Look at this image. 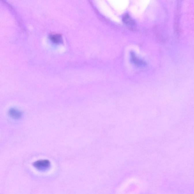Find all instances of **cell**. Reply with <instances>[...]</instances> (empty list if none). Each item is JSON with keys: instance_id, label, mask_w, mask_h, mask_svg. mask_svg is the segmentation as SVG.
I'll return each mask as SVG.
<instances>
[{"instance_id": "obj_1", "label": "cell", "mask_w": 194, "mask_h": 194, "mask_svg": "<svg viewBox=\"0 0 194 194\" xmlns=\"http://www.w3.org/2000/svg\"><path fill=\"white\" fill-rule=\"evenodd\" d=\"M33 166L38 170L45 171L49 169L50 167V161L46 159L39 160L33 163Z\"/></svg>"}, {"instance_id": "obj_2", "label": "cell", "mask_w": 194, "mask_h": 194, "mask_svg": "<svg viewBox=\"0 0 194 194\" xmlns=\"http://www.w3.org/2000/svg\"><path fill=\"white\" fill-rule=\"evenodd\" d=\"M8 114L12 118L16 120L20 119L22 116L21 112L15 108H11Z\"/></svg>"}, {"instance_id": "obj_3", "label": "cell", "mask_w": 194, "mask_h": 194, "mask_svg": "<svg viewBox=\"0 0 194 194\" xmlns=\"http://www.w3.org/2000/svg\"><path fill=\"white\" fill-rule=\"evenodd\" d=\"M49 38L51 42L55 44H59L63 42L62 38L61 35L57 34L50 35Z\"/></svg>"}, {"instance_id": "obj_4", "label": "cell", "mask_w": 194, "mask_h": 194, "mask_svg": "<svg viewBox=\"0 0 194 194\" xmlns=\"http://www.w3.org/2000/svg\"><path fill=\"white\" fill-rule=\"evenodd\" d=\"M123 21L124 23L129 26H133L135 25L134 21L131 19L129 16L125 14L123 18Z\"/></svg>"}]
</instances>
